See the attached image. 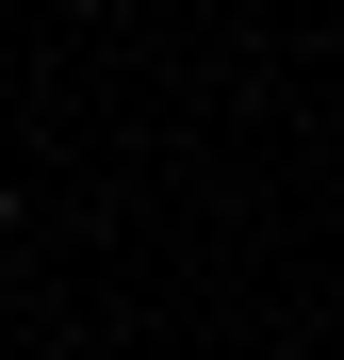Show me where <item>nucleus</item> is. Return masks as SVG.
Masks as SVG:
<instances>
[{
  "label": "nucleus",
  "instance_id": "obj_1",
  "mask_svg": "<svg viewBox=\"0 0 344 360\" xmlns=\"http://www.w3.org/2000/svg\"><path fill=\"white\" fill-rule=\"evenodd\" d=\"M0 229H17V180H0Z\"/></svg>",
  "mask_w": 344,
  "mask_h": 360
}]
</instances>
